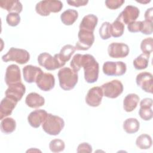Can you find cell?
<instances>
[{
  "mask_svg": "<svg viewBox=\"0 0 153 153\" xmlns=\"http://www.w3.org/2000/svg\"><path fill=\"white\" fill-rule=\"evenodd\" d=\"M78 17V13L73 9H68L62 13L60 15V20L66 26L73 25Z\"/></svg>",
  "mask_w": 153,
  "mask_h": 153,
  "instance_id": "24",
  "label": "cell"
},
{
  "mask_svg": "<svg viewBox=\"0 0 153 153\" xmlns=\"http://www.w3.org/2000/svg\"><path fill=\"white\" fill-rule=\"evenodd\" d=\"M65 144L63 140L60 139H54L50 141L49 148L53 152H60L65 149Z\"/></svg>",
  "mask_w": 153,
  "mask_h": 153,
  "instance_id": "32",
  "label": "cell"
},
{
  "mask_svg": "<svg viewBox=\"0 0 153 153\" xmlns=\"http://www.w3.org/2000/svg\"><path fill=\"white\" fill-rule=\"evenodd\" d=\"M0 7L9 13L20 14L23 10V5L19 1L3 0L0 1Z\"/></svg>",
  "mask_w": 153,
  "mask_h": 153,
  "instance_id": "22",
  "label": "cell"
},
{
  "mask_svg": "<svg viewBox=\"0 0 153 153\" xmlns=\"http://www.w3.org/2000/svg\"><path fill=\"white\" fill-rule=\"evenodd\" d=\"M136 145L140 149H148L152 145V138L148 134H142L137 137Z\"/></svg>",
  "mask_w": 153,
  "mask_h": 153,
  "instance_id": "27",
  "label": "cell"
},
{
  "mask_svg": "<svg viewBox=\"0 0 153 153\" xmlns=\"http://www.w3.org/2000/svg\"><path fill=\"white\" fill-rule=\"evenodd\" d=\"M6 22L10 26H16L20 22V16L18 13H9L6 17Z\"/></svg>",
  "mask_w": 153,
  "mask_h": 153,
  "instance_id": "35",
  "label": "cell"
},
{
  "mask_svg": "<svg viewBox=\"0 0 153 153\" xmlns=\"http://www.w3.org/2000/svg\"><path fill=\"white\" fill-rule=\"evenodd\" d=\"M75 50V47L71 44H66L64 45L60 50V53H59V56L62 60L66 63L70 60L71 56L74 54Z\"/></svg>",
  "mask_w": 153,
  "mask_h": 153,
  "instance_id": "29",
  "label": "cell"
},
{
  "mask_svg": "<svg viewBox=\"0 0 153 153\" xmlns=\"http://www.w3.org/2000/svg\"><path fill=\"white\" fill-rule=\"evenodd\" d=\"M140 14L139 9L133 5H127L117 18L124 25H128L131 22L136 21Z\"/></svg>",
  "mask_w": 153,
  "mask_h": 153,
  "instance_id": "11",
  "label": "cell"
},
{
  "mask_svg": "<svg viewBox=\"0 0 153 153\" xmlns=\"http://www.w3.org/2000/svg\"><path fill=\"white\" fill-rule=\"evenodd\" d=\"M59 85L61 88L68 91L73 89L78 82V72L69 68L60 69L57 74Z\"/></svg>",
  "mask_w": 153,
  "mask_h": 153,
  "instance_id": "2",
  "label": "cell"
},
{
  "mask_svg": "<svg viewBox=\"0 0 153 153\" xmlns=\"http://www.w3.org/2000/svg\"><path fill=\"white\" fill-rule=\"evenodd\" d=\"M149 56L144 54H141L133 60L134 68L137 70L146 69L149 64Z\"/></svg>",
  "mask_w": 153,
  "mask_h": 153,
  "instance_id": "30",
  "label": "cell"
},
{
  "mask_svg": "<svg viewBox=\"0 0 153 153\" xmlns=\"http://www.w3.org/2000/svg\"><path fill=\"white\" fill-rule=\"evenodd\" d=\"M140 128V123L135 118L126 119L123 123V129L128 134H133L138 131Z\"/></svg>",
  "mask_w": 153,
  "mask_h": 153,
  "instance_id": "25",
  "label": "cell"
},
{
  "mask_svg": "<svg viewBox=\"0 0 153 153\" xmlns=\"http://www.w3.org/2000/svg\"><path fill=\"white\" fill-rule=\"evenodd\" d=\"M104 74L107 76H121L127 71L126 64L121 61L105 62L102 67Z\"/></svg>",
  "mask_w": 153,
  "mask_h": 153,
  "instance_id": "7",
  "label": "cell"
},
{
  "mask_svg": "<svg viewBox=\"0 0 153 153\" xmlns=\"http://www.w3.org/2000/svg\"><path fill=\"white\" fill-rule=\"evenodd\" d=\"M4 79L6 84L8 86L20 82L22 79L19 67L14 64L8 66L6 69Z\"/></svg>",
  "mask_w": 153,
  "mask_h": 153,
  "instance_id": "15",
  "label": "cell"
},
{
  "mask_svg": "<svg viewBox=\"0 0 153 153\" xmlns=\"http://www.w3.org/2000/svg\"><path fill=\"white\" fill-rule=\"evenodd\" d=\"M47 115V112L44 109H36L29 114L27 121L31 127L38 128L45 121Z\"/></svg>",
  "mask_w": 153,
  "mask_h": 153,
  "instance_id": "17",
  "label": "cell"
},
{
  "mask_svg": "<svg viewBox=\"0 0 153 153\" xmlns=\"http://www.w3.org/2000/svg\"><path fill=\"white\" fill-rule=\"evenodd\" d=\"M25 103L29 108H39L44 105L45 99L38 93L32 92L26 96Z\"/></svg>",
  "mask_w": 153,
  "mask_h": 153,
  "instance_id": "21",
  "label": "cell"
},
{
  "mask_svg": "<svg viewBox=\"0 0 153 153\" xmlns=\"http://www.w3.org/2000/svg\"><path fill=\"white\" fill-rule=\"evenodd\" d=\"M1 131L4 134H10L13 133L16 128V121L11 117L4 118L1 122Z\"/></svg>",
  "mask_w": 153,
  "mask_h": 153,
  "instance_id": "26",
  "label": "cell"
},
{
  "mask_svg": "<svg viewBox=\"0 0 153 153\" xmlns=\"http://www.w3.org/2000/svg\"><path fill=\"white\" fill-rule=\"evenodd\" d=\"M88 2V0H69L67 1V3L75 7H79L81 6L86 5Z\"/></svg>",
  "mask_w": 153,
  "mask_h": 153,
  "instance_id": "41",
  "label": "cell"
},
{
  "mask_svg": "<svg viewBox=\"0 0 153 153\" xmlns=\"http://www.w3.org/2000/svg\"><path fill=\"white\" fill-rule=\"evenodd\" d=\"M124 32V25L118 19L111 23V36L114 38H118L121 36Z\"/></svg>",
  "mask_w": 153,
  "mask_h": 153,
  "instance_id": "28",
  "label": "cell"
},
{
  "mask_svg": "<svg viewBox=\"0 0 153 153\" xmlns=\"http://www.w3.org/2000/svg\"><path fill=\"white\" fill-rule=\"evenodd\" d=\"M63 7V3L60 1H41L36 4L35 11L36 13L41 16H48L51 13L60 12Z\"/></svg>",
  "mask_w": 153,
  "mask_h": 153,
  "instance_id": "5",
  "label": "cell"
},
{
  "mask_svg": "<svg viewBox=\"0 0 153 153\" xmlns=\"http://www.w3.org/2000/svg\"><path fill=\"white\" fill-rule=\"evenodd\" d=\"M139 115L140 117L144 121H149L152 119L153 112L151 108L149 107H141L139 110Z\"/></svg>",
  "mask_w": 153,
  "mask_h": 153,
  "instance_id": "36",
  "label": "cell"
},
{
  "mask_svg": "<svg viewBox=\"0 0 153 153\" xmlns=\"http://www.w3.org/2000/svg\"><path fill=\"white\" fill-rule=\"evenodd\" d=\"M141 28L140 32L144 35H151L152 33V22L144 20L141 21Z\"/></svg>",
  "mask_w": 153,
  "mask_h": 153,
  "instance_id": "37",
  "label": "cell"
},
{
  "mask_svg": "<svg viewBox=\"0 0 153 153\" xmlns=\"http://www.w3.org/2000/svg\"><path fill=\"white\" fill-rule=\"evenodd\" d=\"M82 68L84 69V79L87 83L93 84L97 81L99 65L93 56L89 54H83Z\"/></svg>",
  "mask_w": 153,
  "mask_h": 153,
  "instance_id": "1",
  "label": "cell"
},
{
  "mask_svg": "<svg viewBox=\"0 0 153 153\" xmlns=\"http://www.w3.org/2000/svg\"><path fill=\"white\" fill-rule=\"evenodd\" d=\"M140 100L139 96L135 93H130L127 94L123 100V108L127 112H132L134 110Z\"/></svg>",
  "mask_w": 153,
  "mask_h": 153,
  "instance_id": "23",
  "label": "cell"
},
{
  "mask_svg": "<svg viewBox=\"0 0 153 153\" xmlns=\"http://www.w3.org/2000/svg\"><path fill=\"white\" fill-rule=\"evenodd\" d=\"M26 93V87L22 82H19L8 86L5 92V96L9 97L17 102H19Z\"/></svg>",
  "mask_w": 153,
  "mask_h": 153,
  "instance_id": "16",
  "label": "cell"
},
{
  "mask_svg": "<svg viewBox=\"0 0 153 153\" xmlns=\"http://www.w3.org/2000/svg\"><path fill=\"white\" fill-rule=\"evenodd\" d=\"M39 65L48 71H54L63 67L66 63L63 62L59 56V54H55L53 57L50 54L44 52L38 56Z\"/></svg>",
  "mask_w": 153,
  "mask_h": 153,
  "instance_id": "4",
  "label": "cell"
},
{
  "mask_svg": "<svg viewBox=\"0 0 153 153\" xmlns=\"http://www.w3.org/2000/svg\"><path fill=\"white\" fill-rule=\"evenodd\" d=\"M125 2L124 0H106L105 5L111 10H116L119 8Z\"/></svg>",
  "mask_w": 153,
  "mask_h": 153,
  "instance_id": "38",
  "label": "cell"
},
{
  "mask_svg": "<svg viewBox=\"0 0 153 153\" xmlns=\"http://www.w3.org/2000/svg\"><path fill=\"white\" fill-rule=\"evenodd\" d=\"M65 127V121L63 119L59 116L48 114L45 121L42 124L43 130L48 134L51 136H57Z\"/></svg>",
  "mask_w": 153,
  "mask_h": 153,
  "instance_id": "3",
  "label": "cell"
},
{
  "mask_svg": "<svg viewBox=\"0 0 153 153\" xmlns=\"http://www.w3.org/2000/svg\"><path fill=\"white\" fill-rule=\"evenodd\" d=\"M152 99L151 98L143 99L140 102V106L141 107L152 108Z\"/></svg>",
  "mask_w": 153,
  "mask_h": 153,
  "instance_id": "43",
  "label": "cell"
},
{
  "mask_svg": "<svg viewBox=\"0 0 153 153\" xmlns=\"http://www.w3.org/2000/svg\"><path fill=\"white\" fill-rule=\"evenodd\" d=\"M140 49L143 54L150 56L153 50V39L152 37L143 39L140 43Z\"/></svg>",
  "mask_w": 153,
  "mask_h": 153,
  "instance_id": "31",
  "label": "cell"
},
{
  "mask_svg": "<svg viewBox=\"0 0 153 153\" xmlns=\"http://www.w3.org/2000/svg\"><path fill=\"white\" fill-rule=\"evenodd\" d=\"M83 54H76L74 55L72 60L70 63V66L74 71L78 72L82 68V62Z\"/></svg>",
  "mask_w": 153,
  "mask_h": 153,
  "instance_id": "34",
  "label": "cell"
},
{
  "mask_svg": "<svg viewBox=\"0 0 153 153\" xmlns=\"http://www.w3.org/2000/svg\"><path fill=\"white\" fill-rule=\"evenodd\" d=\"M152 14H153V8L151 7L149 8H148L145 13V15H144L145 19V20L153 22Z\"/></svg>",
  "mask_w": 153,
  "mask_h": 153,
  "instance_id": "42",
  "label": "cell"
},
{
  "mask_svg": "<svg viewBox=\"0 0 153 153\" xmlns=\"http://www.w3.org/2000/svg\"><path fill=\"white\" fill-rule=\"evenodd\" d=\"M37 87L44 91H48L52 90L55 85V78L50 73H41L36 80Z\"/></svg>",
  "mask_w": 153,
  "mask_h": 153,
  "instance_id": "13",
  "label": "cell"
},
{
  "mask_svg": "<svg viewBox=\"0 0 153 153\" xmlns=\"http://www.w3.org/2000/svg\"><path fill=\"white\" fill-rule=\"evenodd\" d=\"M17 103L15 100L5 96L0 103V119L2 120L4 118L10 115Z\"/></svg>",
  "mask_w": 153,
  "mask_h": 153,
  "instance_id": "18",
  "label": "cell"
},
{
  "mask_svg": "<svg viewBox=\"0 0 153 153\" xmlns=\"http://www.w3.org/2000/svg\"><path fill=\"white\" fill-rule=\"evenodd\" d=\"M98 23V18L96 16L90 14L85 16L79 25V30L93 32Z\"/></svg>",
  "mask_w": 153,
  "mask_h": 153,
  "instance_id": "20",
  "label": "cell"
},
{
  "mask_svg": "<svg viewBox=\"0 0 153 153\" xmlns=\"http://www.w3.org/2000/svg\"><path fill=\"white\" fill-rule=\"evenodd\" d=\"M130 51L128 45L123 42H112L108 45V55L115 59L124 58L128 56Z\"/></svg>",
  "mask_w": 153,
  "mask_h": 153,
  "instance_id": "10",
  "label": "cell"
},
{
  "mask_svg": "<svg viewBox=\"0 0 153 153\" xmlns=\"http://www.w3.org/2000/svg\"><path fill=\"white\" fill-rule=\"evenodd\" d=\"M76 152L78 153H81V152L91 153L92 152V146L87 142L81 143L78 146Z\"/></svg>",
  "mask_w": 153,
  "mask_h": 153,
  "instance_id": "40",
  "label": "cell"
},
{
  "mask_svg": "<svg viewBox=\"0 0 153 153\" xmlns=\"http://www.w3.org/2000/svg\"><path fill=\"white\" fill-rule=\"evenodd\" d=\"M103 96V90L100 87H93L89 89L86 96V103L91 107L99 106L102 102Z\"/></svg>",
  "mask_w": 153,
  "mask_h": 153,
  "instance_id": "12",
  "label": "cell"
},
{
  "mask_svg": "<svg viewBox=\"0 0 153 153\" xmlns=\"http://www.w3.org/2000/svg\"><path fill=\"white\" fill-rule=\"evenodd\" d=\"M29 59L30 54L27 50L14 47L10 48L8 52L2 56V60L4 62L13 61L20 65L26 64Z\"/></svg>",
  "mask_w": 153,
  "mask_h": 153,
  "instance_id": "6",
  "label": "cell"
},
{
  "mask_svg": "<svg viewBox=\"0 0 153 153\" xmlns=\"http://www.w3.org/2000/svg\"><path fill=\"white\" fill-rule=\"evenodd\" d=\"M137 2H139V3H142V4H147V3H149L151 2V1H137Z\"/></svg>",
  "mask_w": 153,
  "mask_h": 153,
  "instance_id": "44",
  "label": "cell"
},
{
  "mask_svg": "<svg viewBox=\"0 0 153 153\" xmlns=\"http://www.w3.org/2000/svg\"><path fill=\"white\" fill-rule=\"evenodd\" d=\"M42 69L36 66L28 65L23 68V75L24 80L27 83L36 82L38 76L42 73Z\"/></svg>",
  "mask_w": 153,
  "mask_h": 153,
  "instance_id": "19",
  "label": "cell"
},
{
  "mask_svg": "<svg viewBox=\"0 0 153 153\" xmlns=\"http://www.w3.org/2000/svg\"><path fill=\"white\" fill-rule=\"evenodd\" d=\"M99 35L103 39H108L111 37V23L108 22H103L99 28Z\"/></svg>",
  "mask_w": 153,
  "mask_h": 153,
  "instance_id": "33",
  "label": "cell"
},
{
  "mask_svg": "<svg viewBox=\"0 0 153 153\" xmlns=\"http://www.w3.org/2000/svg\"><path fill=\"white\" fill-rule=\"evenodd\" d=\"M152 75L148 72H142L137 75L136 82L144 91L152 93Z\"/></svg>",
  "mask_w": 153,
  "mask_h": 153,
  "instance_id": "14",
  "label": "cell"
},
{
  "mask_svg": "<svg viewBox=\"0 0 153 153\" xmlns=\"http://www.w3.org/2000/svg\"><path fill=\"white\" fill-rule=\"evenodd\" d=\"M141 21H134L127 25L128 30L131 33L139 32L141 28Z\"/></svg>",
  "mask_w": 153,
  "mask_h": 153,
  "instance_id": "39",
  "label": "cell"
},
{
  "mask_svg": "<svg viewBox=\"0 0 153 153\" xmlns=\"http://www.w3.org/2000/svg\"><path fill=\"white\" fill-rule=\"evenodd\" d=\"M103 96L110 99H115L122 94L124 87L122 82L118 79H114L103 84L101 87Z\"/></svg>",
  "mask_w": 153,
  "mask_h": 153,
  "instance_id": "8",
  "label": "cell"
},
{
  "mask_svg": "<svg viewBox=\"0 0 153 153\" xmlns=\"http://www.w3.org/2000/svg\"><path fill=\"white\" fill-rule=\"evenodd\" d=\"M78 38V40L75 44L77 50H88L94 42V35L92 32L79 30Z\"/></svg>",
  "mask_w": 153,
  "mask_h": 153,
  "instance_id": "9",
  "label": "cell"
}]
</instances>
